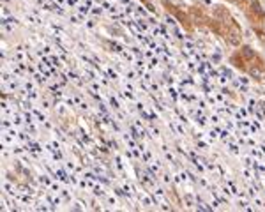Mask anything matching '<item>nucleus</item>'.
Listing matches in <instances>:
<instances>
[{
  "label": "nucleus",
  "instance_id": "nucleus-1",
  "mask_svg": "<svg viewBox=\"0 0 265 212\" xmlns=\"http://www.w3.org/2000/svg\"><path fill=\"white\" fill-rule=\"evenodd\" d=\"M228 42H230V44H239L240 41H239V37H237V34H232V35H228Z\"/></svg>",
  "mask_w": 265,
  "mask_h": 212
}]
</instances>
